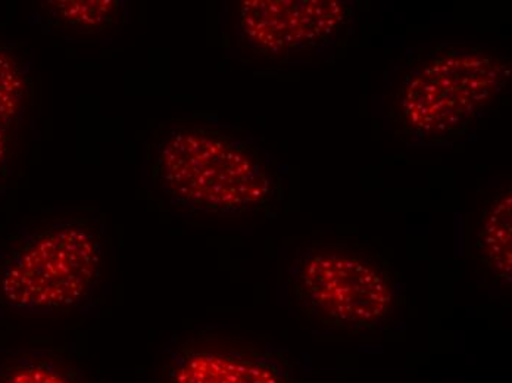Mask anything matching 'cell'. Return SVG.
I'll use <instances>...</instances> for the list:
<instances>
[{"label": "cell", "instance_id": "ba28073f", "mask_svg": "<svg viewBox=\"0 0 512 383\" xmlns=\"http://www.w3.org/2000/svg\"><path fill=\"white\" fill-rule=\"evenodd\" d=\"M30 101L31 84L24 55L15 46L0 43V176L15 158Z\"/></svg>", "mask_w": 512, "mask_h": 383}, {"label": "cell", "instance_id": "3957f363", "mask_svg": "<svg viewBox=\"0 0 512 383\" xmlns=\"http://www.w3.org/2000/svg\"><path fill=\"white\" fill-rule=\"evenodd\" d=\"M155 174L174 201L204 213H256L273 193L270 171L255 148L204 127H180L165 136Z\"/></svg>", "mask_w": 512, "mask_h": 383}, {"label": "cell", "instance_id": "277c9868", "mask_svg": "<svg viewBox=\"0 0 512 383\" xmlns=\"http://www.w3.org/2000/svg\"><path fill=\"white\" fill-rule=\"evenodd\" d=\"M102 248L87 221H59L28 233L0 260V302L31 313L70 310L98 282Z\"/></svg>", "mask_w": 512, "mask_h": 383}, {"label": "cell", "instance_id": "8992f818", "mask_svg": "<svg viewBox=\"0 0 512 383\" xmlns=\"http://www.w3.org/2000/svg\"><path fill=\"white\" fill-rule=\"evenodd\" d=\"M165 383H293V364L271 348L206 338L171 351Z\"/></svg>", "mask_w": 512, "mask_h": 383}, {"label": "cell", "instance_id": "7a4b0ae2", "mask_svg": "<svg viewBox=\"0 0 512 383\" xmlns=\"http://www.w3.org/2000/svg\"><path fill=\"white\" fill-rule=\"evenodd\" d=\"M289 282L309 319L343 335L387 328L398 308L392 264L373 245L312 242L299 251Z\"/></svg>", "mask_w": 512, "mask_h": 383}, {"label": "cell", "instance_id": "52a82bcc", "mask_svg": "<svg viewBox=\"0 0 512 383\" xmlns=\"http://www.w3.org/2000/svg\"><path fill=\"white\" fill-rule=\"evenodd\" d=\"M476 257L486 276L502 291H510L512 277L511 186L495 193L477 214L474 233Z\"/></svg>", "mask_w": 512, "mask_h": 383}, {"label": "cell", "instance_id": "5b68a950", "mask_svg": "<svg viewBox=\"0 0 512 383\" xmlns=\"http://www.w3.org/2000/svg\"><path fill=\"white\" fill-rule=\"evenodd\" d=\"M351 15L340 0H243L237 6L246 42L270 56L330 42L348 26Z\"/></svg>", "mask_w": 512, "mask_h": 383}, {"label": "cell", "instance_id": "30bf717a", "mask_svg": "<svg viewBox=\"0 0 512 383\" xmlns=\"http://www.w3.org/2000/svg\"><path fill=\"white\" fill-rule=\"evenodd\" d=\"M0 383H80V379L65 361L34 353L0 363Z\"/></svg>", "mask_w": 512, "mask_h": 383}, {"label": "cell", "instance_id": "9c48e42d", "mask_svg": "<svg viewBox=\"0 0 512 383\" xmlns=\"http://www.w3.org/2000/svg\"><path fill=\"white\" fill-rule=\"evenodd\" d=\"M42 9L53 27L78 33L112 30L120 15L117 0H52Z\"/></svg>", "mask_w": 512, "mask_h": 383}, {"label": "cell", "instance_id": "6da1fadb", "mask_svg": "<svg viewBox=\"0 0 512 383\" xmlns=\"http://www.w3.org/2000/svg\"><path fill=\"white\" fill-rule=\"evenodd\" d=\"M510 76V59L480 46L440 45L418 54L393 98L396 136L427 142L464 136Z\"/></svg>", "mask_w": 512, "mask_h": 383}]
</instances>
